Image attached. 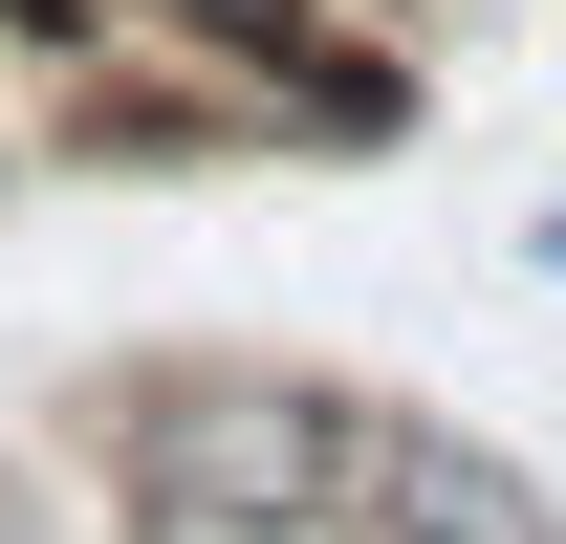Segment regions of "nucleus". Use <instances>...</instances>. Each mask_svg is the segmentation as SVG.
Instances as JSON below:
<instances>
[{
    "label": "nucleus",
    "mask_w": 566,
    "mask_h": 544,
    "mask_svg": "<svg viewBox=\"0 0 566 544\" xmlns=\"http://www.w3.org/2000/svg\"><path fill=\"white\" fill-rule=\"evenodd\" d=\"M0 544H87V523H66V479H44V458H0Z\"/></svg>",
    "instance_id": "obj_3"
},
{
    "label": "nucleus",
    "mask_w": 566,
    "mask_h": 544,
    "mask_svg": "<svg viewBox=\"0 0 566 544\" xmlns=\"http://www.w3.org/2000/svg\"><path fill=\"white\" fill-rule=\"evenodd\" d=\"M0 175H22V153H0Z\"/></svg>",
    "instance_id": "obj_4"
},
{
    "label": "nucleus",
    "mask_w": 566,
    "mask_h": 544,
    "mask_svg": "<svg viewBox=\"0 0 566 544\" xmlns=\"http://www.w3.org/2000/svg\"><path fill=\"white\" fill-rule=\"evenodd\" d=\"M153 544H349V458H370V393L349 370H283V348H132L87 370V436H66Z\"/></svg>",
    "instance_id": "obj_1"
},
{
    "label": "nucleus",
    "mask_w": 566,
    "mask_h": 544,
    "mask_svg": "<svg viewBox=\"0 0 566 544\" xmlns=\"http://www.w3.org/2000/svg\"><path fill=\"white\" fill-rule=\"evenodd\" d=\"M349 544H566V501L501 436H458V414H392L370 393V458H349Z\"/></svg>",
    "instance_id": "obj_2"
}]
</instances>
